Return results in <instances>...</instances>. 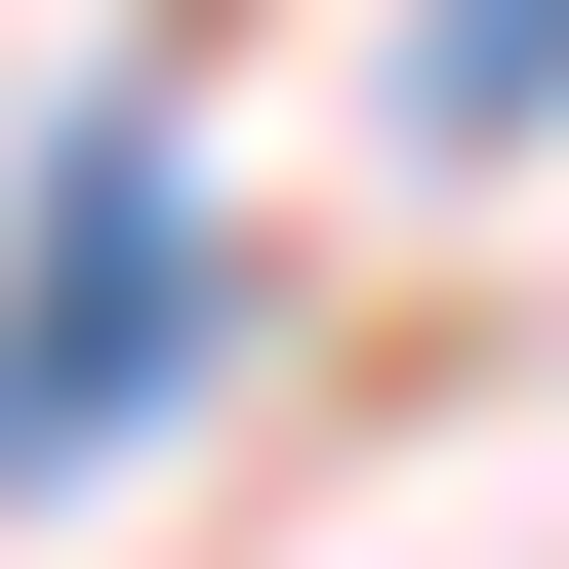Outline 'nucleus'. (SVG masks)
I'll use <instances>...</instances> for the list:
<instances>
[{
  "mask_svg": "<svg viewBox=\"0 0 569 569\" xmlns=\"http://www.w3.org/2000/svg\"><path fill=\"white\" fill-rule=\"evenodd\" d=\"M407 122H448V163H529V122H569V0H448V41H407Z\"/></svg>",
  "mask_w": 569,
  "mask_h": 569,
  "instance_id": "obj_2",
  "label": "nucleus"
},
{
  "mask_svg": "<svg viewBox=\"0 0 569 569\" xmlns=\"http://www.w3.org/2000/svg\"><path fill=\"white\" fill-rule=\"evenodd\" d=\"M163 326H203V244H163V163H41V244H0V488H82L122 407H163Z\"/></svg>",
  "mask_w": 569,
  "mask_h": 569,
  "instance_id": "obj_1",
  "label": "nucleus"
}]
</instances>
